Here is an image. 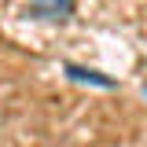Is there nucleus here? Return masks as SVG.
I'll list each match as a JSON object with an SVG mask.
<instances>
[{"mask_svg":"<svg viewBox=\"0 0 147 147\" xmlns=\"http://www.w3.org/2000/svg\"><path fill=\"white\" fill-rule=\"evenodd\" d=\"M30 15L48 22H66L74 15V0H30Z\"/></svg>","mask_w":147,"mask_h":147,"instance_id":"nucleus-1","label":"nucleus"},{"mask_svg":"<svg viewBox=\"0 0 147 147\" xmlns=\"http://www.w3.org/2000/svg\"><path fill=\"white\" fill-rule=\"evenodd\" d=\"M66 74H70L74 81H88V85H99V88H114V81H110V77H99L96 70H85V66H74V63H66Z\"/></svg>","mask_w":147,"mask_h":147,"instance_id":"nucleus-2","label":"nucleus"}]
</instances>
